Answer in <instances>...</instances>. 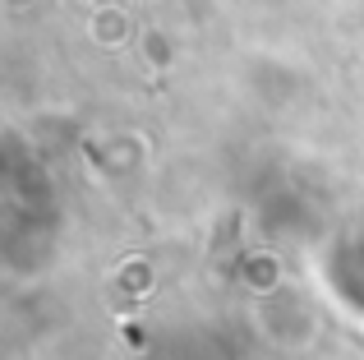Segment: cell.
I'll return each mask as SVG.
<instances>
[{
	"label": "cell",
	"mask_w": 364,
	"mask_h": 360,
	"mask_svg": "<svg viewBox=\"0 0 364 360\" xmlns=\"http://www.w3.org/2000/svg\"><path fill=\"white\" fill-rule=\"evenodd\" d=\"M249 319H254V333L263 337L267 346H277V351H309L323 337V314L300 291L286 287V282L272 287V291H263V296H254Z\"/></svg>",
	"instance_id": "6da1fadb"
},
{
	"label": "cell",
	"mask_w": 364,
	"mask_h": 360,
	"mask_svg": "<svg viewBox=\"0 0 364 360\" xmlns=\"http://www.w3.org/2000/svg\"><path fill=\"white\" fill-rule=\"evenodd\" d=\"M88 37L102 46V51H120V46L134 37V23H129V14H124L120 5H102V9H92V18H88Z\"/></svg>",
	"instance_id": "7a4b0ae2"
},
{
	"label": "cell",
	"mask_w": 364,
	"mask_h": 360,
	"mask_svg": "<svg viewBox=\"0 0 364 360\" xmlns=\"http://www.w3.org/2000/svg\"><path fill=\"white\" fill-rule=\"evenodd\" d=\"M360 79H364V51H360Z\"/></svg>",
	"instance_id": "3957f363"
}]
</instances>
